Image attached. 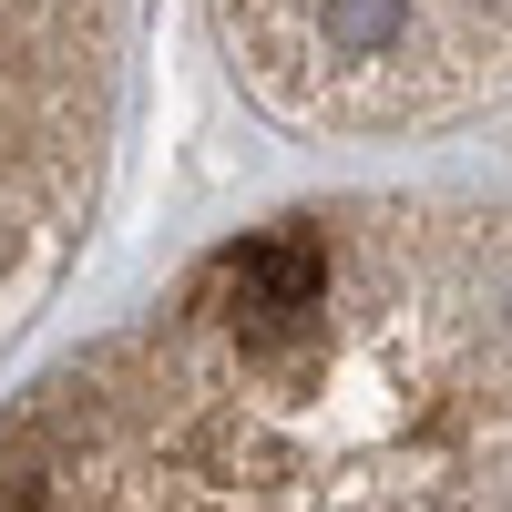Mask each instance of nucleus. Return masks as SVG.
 <instances>
[{
	"label": "nucleus",
	"mask_w": 512,
	"mask_h": 512,
	"mask_svg": "<svg viewBox=\"0 0 512 512\" xmlns=\"http://www.w3.org/2000/svg\"><path fill=\"white\" fill-rule=\"evenodd\" d=\"M134 0H0V349L93 236L123 144Z\"/></svg>",
	"instance_id": "3"
},
{
	"label": "nucleus",
	"mask_w": 512,
	"mask_h": 512,
	"mask_svg": "<svg viewBox=\"0 0 512 512\" xmlns=\"http://www.w3.org/2000/svg\"><path fill=\"white\" fill-rule=\"evenodd\" d=\"M0 512H512V185H349L0 400Z\"/></svg>",
	"instance_id": "1"
},
{
	"label": "nucleus",
	"mask_w": 512,
	"mask_h": 512,
	"mask_svg": "<svg viewBox=\"0 0 512 512\" xmlns=\"http://www.w3.org/2000/svg\"><path fill=\"white\" fill-rule=\"evenodd\" d=\"M205 21L297 134H441L512 103V0H205Z\"/></svg>",
	"instance_id": "2"
}]
</instances>
